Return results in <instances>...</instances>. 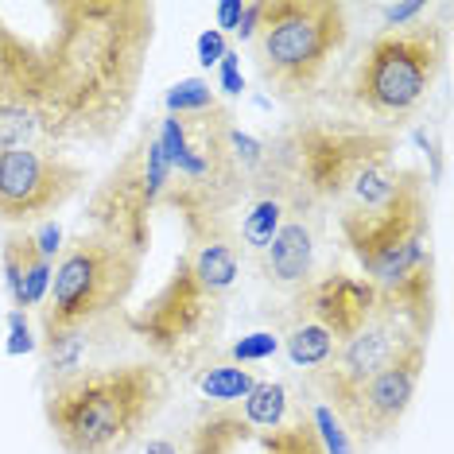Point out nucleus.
<instances>
[{
  "label": "nucleus",
  "instance_id": "nucleus-1",
  "mask_svg": "<svg viewBox=\"0 0 454 454\" xmlns=\"http://www.w3.org/2000/svg\"><path fill=\"white\" fill-rule=\"evenodd\" d=\"M35 47L39 140L109 148L137 109L160 8L152 0H43Z\"/></svg>",
  "mask_w": 454,
  "mask_h": 454
},
{
  "label": "nucleus",
  "instance_id": "nucleus-2",
  "mask_svg": "<svg viewBox=\"0 0 454 454\" xmlns=\"http://www.w3.org/2000/svg\"><path fill=\"white\" fill-rule=\"evenodd\" d=\"M334 225L361 268V280L373 284L377 307L427 342L439 318L431 179L419 168H404L385 202L373 210H338Z\"/></svg>",
  "mask_w": 454,
  "mask_h": 454
},
{
  "label": "nucleus",
  "instance_id": "nucleus-3",
  "mask_svg": "<svg viewBox=\"0 0 454 454\" xmlns=\"http://www.w3.org/2000/svg\"><path fill=\"white\" fill-rule=\"evenodd\" d=\"M287 160L303 183V191L326 214L338 210H373L400 183L396 132L365 125L346 113L295 109V117L276 132Z\"/></svg>",
  "mask_w": 454,
  "mask_h": 454
},
{
  "label": "nucleus",
  "instance_id": "nucleus-4",
  "mask_svg": "<svg viewBox=\"0 0 454 454\" xmlns=\"http://www.w3.org/2000/svg\"><path fill=\"white\" fill-rule=\"evenodd\" d=\"M171 400V373L152 357L106 361L47 385L43 419L63 454H125Z\"/></svg>",
  "mask_w": 454,
  "mask_h": 454
},
{
  "label": "nucleus",
  "instance_id": "nucleus-5",
  "mask_svg": "<svg viewBox=\"0 0 454 454\" xmlns=\"http://www.w3.org/2000/svg\"><path fill=\"white\" fill-rule=\"evenodd\" d=\"M233 121V109L222 101L206 113H163L156 121L160 148L171 168L160 210L183 222L187 245L206 237H237V214L249 194V175L237 168L230 152Z\"/></svg>",
  "mask_w": 454,
  "mask_h": 454
},
{
  "label": "nucleus",
  "instance_id": "nucleus-6",
  "mask_svg": "<svg viewBox=\"0 0 454 454\" xmlns=\"http://www.w3.org/2000/svg\"><path fill=\"white\" fill-rule=\"evenodd\" d=\"M346 43L349 8L338 0H264L249 51L264 86L303 109L318 98Z\"/></svg>",
  "mask_w": 454,
  "mask_h": 454
},
{
  "label": "nucleus",
  "instance_id": "nucleus-7",
  "mask_svg": "<svg viewBox=\"0 0 454 454\" xmlns=\"http://www.w3.org/2000/svg\"><path fill=\"white\" fill-rule=\"evenodd\" d=\"M447 70V24L431 12L400 32H373L349 82L357 121L396 132L419 117Z\"/></svg>",
  "mask_w": 454,
  "mask_h": 454
},
{
  "label": "nucleus",
  "instance_id": "nucleus-8",
  "mask_svg": "<svg viewBox=\"0 0 454 454\" xmlns=\"http://www.w3.org/2000/svg\"><path fill=\"white\" fill-rule=\"evenodd\" d=\"M140 272L144 256L129 253L125 245L109 241L94 230L74 233L59 253L47 303L39 307L43 338L125 318V303L137 292Z\"/></svg>",
  "mask_w": 454,
  "mask_h": 454
},
{
  "label": "nucleus",
  "instance_id": "nucleus-9",
  "mask_svg": "<svg viewBox=\"0 0 454 454\" xmlns=\"http://www.w3.org/2000/svg\"><path fill=\"white\" fill-rule=\"evenodd\" d=\"M225 318L230 299L214 295L179 253L156 295H148V303L129 315V334L148 349L160 369L191 377L199 365L218 357Z\"/></svg>",
  "mask_w": 454,
  "mask_h": 454
},
{
  "label": "nucleus",
  "instance_id": "nucleus-10",
  "mask_svg": "<svg viewBox=\"0 0 454 454\" xmlns=\"http://www.w3.org/2000/svg\"><path fill=\"white\" fill-rule=\"evenodd\" d=\"M171 168L160 148L156 121H144L117 163L94 183L86 199V230L125 245L129 253L148 256L152 222L160 214Z\"/></svg>",
  "mask_w": 454,
  "mask_h": 454
},
{
  "label": "nucleus",
  "instance_id": "nucleus-11",
  "mask_svg": "<svg viewBox=\"0 0 454 454\" xmlns=\"http://www.w3.org/2000/svg\"><path fill=\"white\" fill-rule=\"evenodd\" d=\"M86 183L90 171L51 144L0 148V222L16 230L51 222Z\"/></svg>",
  "mask_w": 454,
  "mask_h": 454
},
{
  "label": "nucleus",
  "instance_id": "nucleus-12",
  "mask_svg": "<svg viewBox=\"0 0 454 454\" xmlns=\"http://www.w3.org/2000/svg\"><path fill=\"white\" fill-rule=\"evenodd\" d=\"M423 369H427V342H408L388 365H380L369 380H361L354 396L334 411L357 450H369L388 435H396L419 392Z\"/></svg>",
  "mask_w": 454,
  "mask_h": 454
},
{
  "label": "nucleus",
  "instance_id": "nucleus-13",
  "mask_svg": "<svg viewBox=\"0 0 454 454\" xmlns=\"http://www.w3.org/2000/svg\"><path fill=\"white\" fill-rule=\"evenodd\" d=\"M408 342H419V338L411 334L392 311L377 307V311L365 318V326L354 330V334L338 346V354L330 357V365L318 369L311 377V385L318 388V400H323L330 411H338L349 396H354V388L361 380H369L380 365H388Z\"/></svg>",
  "mask_w": 454,
  "mask_h": 454
},
{
  "label": "nucleus",
  "instance_id": "nucleus-14",
  "mask_svg": "<svg viewBox=\"0 0 454 454\" xmlns=\"http://www.w3.org/2000/svg\"><path fill=\"white\" fill-rule=\"evenodd\" d=\"M323 225H326V210L303 191V183H299V194L292 199V206H287L272 245H268L264 256L256 261V272L284 295L303 292V287L318 276Z\"/></svg>",
  "mask_w": 454,
  "mask_h": 454
},
{
  "label": "nucleus",
  "instance_id": "nucleus-15",
  "mask_svg": "<svg viewBox=\"0 0 454 454\" xmlns=\"http://www.w3.org/2000/svg\"><path fill=\"white\" fill-rule=\"evenodd\" d=\"M295 194H299V175L292 160H287L284 144L272 137L268 140V156L261 171L249 179V194H245L241 214H237V249H241L245 261L256 264L264 256Z\"/></svg>",
  "mask_w": 454,
  "mask_h": 454
},
{
  "label": "nucleus",
  "instance_id": "nucleus-16",
  "mask_svg": "<svg viewBox=\"0 0 454 454\" xmlns=\"http://www.w3.org/2000/svg\"><path fill=\"white\" fill-rule=\"evenodd\" d=\"M292 311L315 318V323L323 330H330L334 342L342 346L346 338L365 326V318L377 311V292L369 280L349 276L346 268L330 264L303 287V292L292 295Z\"/></svg>",
  "mask_w": 454,
  "mask_h": 454
},
{
  "label": "nucleus",
  "instance_id": "nucleus-17",
  "mask_svg": "<svg viewBox=\"0 0 454 454\" xmlns=\"http://www.w3.org/2000/svg\"><path fill=\"white\" fill-rule=\"evenodd\" d=\"M0 268H4V287L8 299H12V311H32V307L47 303L55 261H47L35 249L32 230H12L0 241Z\"/></svg>",
  "mask_w": 454,
  "mask_h": 454
},
{
  "label": "nucleus",
  "instance_id": "nucleus-18",
  "mask_svg": "<svg viewBox=\"0 0 454 454\" xmlns=\"http://www.w3.org/2000/svg\"><path fill=\"white\" fill-rule=\"evenodd\" d=\"M253 439L256 431L249 427V419L241 416L237 404H202L179 442L183 454H237Z\"/></svg>",
  "mask_w": 454,
  "mask_h": 454
},
{
  "label": "nucleus",
  "instance_id": "nucleus-19",
  "mask_svg": "<svg viewBox=\"0 0 454 454\" xmlns=\"http://www.w3.org/2000/svg\"><path fill=\"white\" fill-rule=\"evenodd\" d=\"M191 272L199 276V280L210 287L214 295L230 299L237 292V284H241V268H245V256L237 249V237H206V241H191L187 249Z\"/></svg>",
  "mask_w": 454,
  "mask_h": 454
},
{
  "label": "nucleus",
  "instance_id": "nucleus-20",
  "mask_svg": "<svg viewBox=\"0 0 454 454\" xmlns=\"http://www.w3.org/2000/svg\"><path fill=\"white\" fill-rule=\"evenodd\" d=\"M280 346H284L287 361H292L299 373H307V377H315L318 369H326L330 357L338 354L334 334L318 326L315 318L292 311V307H287V323L280 330Z\"/></svg>",
  "mask_w": 454,
  "mask_h": 454
},
{
  "label": "nucleus",
  "instance_id": "nucleus-21",
  "mask_svg": "<svg viewBox=\"0 0 454 454\" xmlns=\"http://www.w3.org/2000/svg\"><path fill=\"white\" fill-rule=\"evenodd\" d=\"M194 388H199V396L206 404H241L245 396L256 388V377L249 365H233V361H225L222 354L210 357L206 365H199L191 373Z\"/></svg>",
  "mask_w": 454,
  "mask_h": 454
},
{
  "label": "nucleus",
  "instance_id": "nucleus-22",
  "mask_svg": "<svg viewBox=\"0 0 454 454\" xmlns=\"http://www.w3.org/2000/svg\"><path fill=\"white\" fill-rule=\"evenodd\" d=\"M256 442H261V454H326L323 439H318V431L311 423V411L303 404H295L292 416H287L280 427L256 435Z\"/></svg>",
  "mask_w": 454,
  "mask_h": 454
},
{
  "label": "nucleus",
  "instance_id": "nucleus-23",
  "mask_svg": "<svg viewBox=\"0 0 454 454\" xmlns=\"http://www.w3.org/2000/svg\"><path fill=\"white\" fill-rule=\"evenodd\" d=\"M237 408H241V416L249 419V427L256 435H264V431L280 427V423L292 416L295 400H292V392H287L284 380H256V388Z\"/></svg>",
  "mask_w": 454,
  "mask_h": 454
},
{
  "label": "nucleus",
  "instance_id": "nucleus-24",
  "mask_svg": "<svg viewBox=\"0 0 454 454\" xmlns=\"http://www.w3.org/2000/svg\"><path fill=\"white\" fill-rule=\"evenodd\" d=\"M218 94H214L210 78H183L175 82V86L163 94V109L171 113V117H191V113H206L218 106Z\"/></svg>",
  "mask_w": 454,
  "mask_h": 454
},
{
  "label": "nucleus",
  "instance_id": "nucleus-25",
  "mask_svg": "<svg viewBox=\"0 0 454 454\" xmlns=\"http://www.w3.org/2000/svg\"><path fill=\"white\" fill-rule=\"evenodd\" d=\"M27 144H43L39 140V117L27 106H0V148H27Z\"/></svg>",
  "mask_w": 454,
  "mask_h": 454
},
{
  "label": "nucleus",
  "instance_id": "nucleus-26",
  "mask_svg": "<svg viewBox=\"0 0 454 454\" xmlns=\"http://www.w3.org/2000/svg\"><path fill=\"white\" fill-rule=\"evenodd\" d=\"M311 423H315V431H318V439H323V447H326V454H357V447H354V439L346 435V427H342V419L330 411L323 400H315L311 408Z\"/></svg>",
  "mask_w": 454,
  "mask_h": 454
},
{
  "label": "nucleus",
  "instance_id": "nucleus-27",
  "mask_svg": "<svg viewBox=\"0 0 454 454\" xmlns=\"http://www.w3.org/2000/svg\"><path fill=\"white\" fill-rule=\"evenodd\" d=\"M280 349V334L276 330H256V334H245L241 342H233L225 349V361H233V365H256V361H268Z\"/></svg>",
  "mask_w": 454,
  "mask_h": 454
},
{
  "label": "nucleus",
  "instance_id": "nucleus-28",
  "mask_svg": "<svg viewBox=\"0 0 454 454\" xmlns=\"http://www.w3.org/2000/svg\"><path fill=\"white\" fill-rule=\"evenodd\" d=\"M427 12H435V4L427 0H408V4H380V27L377 32H400V27L419 24Z\"/></svg>",
  "mask_w": 454,
  "mask_h": 454
},
{
  "label": "nucleus",
  "instance_id": "nucleus-29",
  "mask_svg": "<svg viewBox=\"0 0 454 454\" xmlns=\"http://www.w3.org/2000/svg\"><path fill=\"white\" fill-rule=\"evenodd\" d=\"M194 55H199V63H202L206 70H214L225 55H230V39H225L218 27H206V32L194 39Z\"/></svg>",
  "mask_w": 454,
  "mask_h": 454
},
{
  "label": "nucleus",
  "instance_id": "nucleus-30",
  "mask_svg": "<svg viewBox=\"0 0 454 454\" xmlns=\"http://www.w3.org/2000/svg\"><path fill=\"white\" fill-rule=\"evenodd\" d=\"M39 349V342L32 338V326H27V311H8V354H32Z\"/></svg>",
  "mask_w": 454,
  "mask_h": 454
},
{
  "label": "nucleus",
  "instance_id": "nucleus-31",
  "mask_svg": "<svg viewBox=\"0 0 454 454\" xmlns=\"http://www.w3.org/2000/svg\"><path fill=\"white\" fill-rule=\"evenodd\" d=\"M214 70H218V90H222L225 98H241V94H245V78H241V55H237L233 47H230V55H225V59H222V63L214 67Z\"/></svg>",
  "mask_w": 454,
  "mask_h": 454
},
{
  "label": "nucleus",
  "instance_id": "nucleus-32",
  "mask_svg": "<svg viewBox=\"0 0 454 454\" xmlns=\"http://www.w3.org/2000/svg\"><path fill=\"white\" fill-rule=\"evenodd\" d=\"M32 237H35V249L47 261H59V253H63V230L55 222H39V230H32Z\"/></svg>",
  "mask_w": 454,
  "mask_h": 454
},
{
  "label": "nucleus",
  "instance_id": "nucleus-33",
  "mask_svg": "<svg viewBox=\"0 0 454 454\" xmlns=\"http://www.w3.org/2000/svg\"><path fill=\"white\" fill-rule=\"evenodd\" d=\"M241 12H245V0H222V4L214 8V16H218V32L225 39L237 32V24H241Z\"/></svg>",
  "mask_w": 454,
  "mask_h": 454
},
{
  "label": "nucleus",
  "instance_id": "nucleus-34",
  "mask_svg": "<svg viewBox=\"0 0 454 454\" xmlns=\"http://www.w3.org/2000/svg\"><path fill=\"white\" fill-rule=\"evenodd\" d=\"M261 12H264V0H256V4H245V12H241V24H237V39L241 43H253V35H256V24H261Z\"/></svg>",
  "mask_w": 454,
  "mask_h": 454
},
{
  "label": "nucleus",
  "instance_id": "nucleus-35",
  "mask_svg": "<svg viewBox=\"0 0 454 454\" xmlns=\"http://www.w3.org/2000/svg\"><path fill=\"white\" fill-rule=\"evenodd\" d=\"M144 454H183V442L171 439V435H156L144 442Z\"/></svg>",
  "mask_w": 454,
  "mask_h": 454
}]
</instances>
